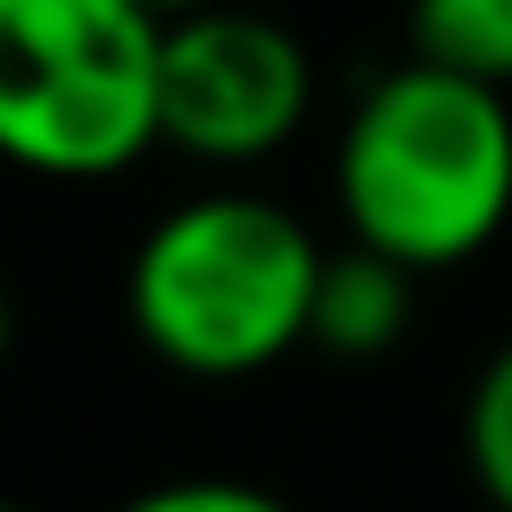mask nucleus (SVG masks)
Returning a JSON list of instances; mask_svg holds the SVG:
<instances>
[{
    "mask_svg": "<svg viewBox=\"0 0 512 512\" xmlns=\"http://www.w3.org/2000/svg\"><path fill=\"white\" fill-rule=\"evenodd\" d=\"M112 512H296L288 496H272V488H256V480H216V472H200V480H160V488H136L128 504H112Z\"/></svg>",
    "mask_w": 512,
    "mask_h": 512,
    "instance_id": "nucleus-8",
    "label": "nucleus"
},
{
    "mask_svg": "<svg viewBox=\"0 0 512 512\" xmlns=\"http://www.w3.org/2000/svg\"><path fill=\"white\" fill-rule=\"evenodd\" d=\"M408 48L512 88V0H408Z\"/></svg>",
    "mask_w": 512,
    "mask_h": 512,
    "instance_id": "nucleus-6",
    "label": "nucleus"
},
{
    "mask_svg": "<svg viewBox=\"0 0 512 512\" xmlns=\"http://www.w3.org/2000/svg\"><path fill=\"white\" fill-rule=\"evenodd\" d=\"M160 40L144 0H0V160L104 184L160 144Z\"/></svg>",
    "mask_w": 512,
    "mask_h": 512,
    "instance_id": "nucleus-3",
    "label": "nucleus"
},
{
    "mask_svg": "<svg viewBox=\"0 0 512 512\" xmlns=\"http://www.w3.org/2000/svg\"><path fill=\"white\" fill-rule=\"evenodd\" d=\"M16 352V296H8V280H0V360Z\"/></svg>",
    "mask_w": 512,
    "mask_h": 512,
    "instance_id": "nucleus-9",
    "label": "nucleus"
},
{
    "mask_svg": "<svg viewBox=\"0 0 512 512\" xmlns=\"http://www.w3.org/2000/svg\"><path fill=\"white\" fill-rule=\"evenodd\" d=\"M0 512H32V504H8V496H0Z\"/></svg>",
    "mask_w": 512,
    "mask_h": 512,
    "instance_id": "nucleus-11",
    "label": "nucleus"
},
{
    "mask_svg": "<svg viewBox=\"0 0 512 512\" xmlns=\"http://www.w3.org/2000/svg\"><path fill=\"white\" fill-rule=\"evenodd\" d=\"M344 232L408 272H456L512 224V104L496 80L408 56L336 128Z\"/></svg>",
    "mask_w": 512,
    "mask_h": 512,
    "instance_id": "nucleus-1",
    "label": "nucleus"
},
{
    "mask_svg": "<svg viewBox=\"0 0 512 512\" xmlns=\"http://www.w3.org/2000/svg\"><path fill=\"white\" fill-rule=\"evenodd\" d=\"M328 248L256 192H200L152 216L128 256V328L136 344L200 384L264 376L296 344H312Z\"/></svg>",
    "mask_w": 512,
    "mask_h": 512,
    "instance_id": "nucleus-2",
    "label": "nucleus"
},
{
    "mask_svg": "<svg viewBox=\"0 0 512 512\" xmlns=\"http://www.w3.org/2000/svg\"><path fill=\"white\" fill-rule=\"evenodd\" d=\"M464 464H472V488L488 496V512H512V336L480 360V376L464 392Z\"/></svg>",
    "mask_w": 512,
    "mask_h": 512,
    "instance_id": "nucleus-7",
    "label": "nucleus"
},
{
    "mask_svg": "<svg viewBox=\"0 0 512 512\" xmlns=\"http://www.w3.org/2000/svg\"><path fill=\"white\" fill-rule=\"evenodd\" d=\"M416 280L400 256L368 248V240H344L328 248L320 264V296H312V344L336 352V360H376L408 336V312H416Z\"/></svg>",
    "mask_w": 512,
    "mask_h": 512,
    "instance_id": "nucleus-5",
    "label": "nucleus"
},
{
    "mask_svg": "<svg viewBox=\"0 0 512 512\" xmlns=\"http://www.w3.org/2000/svg\"><path fill=\"white\" fill-rule=\"evenodd\" d=\"M312 120V56L288 24L208 0L168 16L160 40V144L208 168H248Z\"/></svg>",
    "mask_w": 512,
    "mask_h": 512,
    "instance_id": "nucleus-4",
    "label": "nucleus"
},
{
    "mask_svg": "<svg viewBox=\"0 0 512 512\" xmlns=\"http://www.w3.org/2000/svg\"><path fill=\"white\" fill-rule=\"evenodd\" d=\"M144 8H160V16H184V8H208V0H144Z\"/></svg>",
    "mask_w": 512,
    "mask_h": 512,
    "instance_id": "nucleus-10",
    "label": "nucleus"
}]
</instances>
